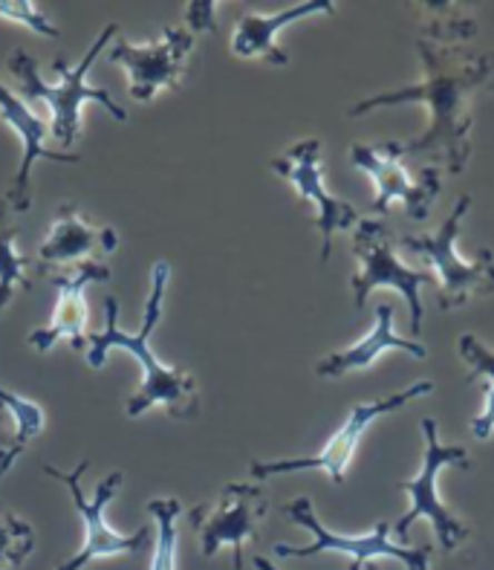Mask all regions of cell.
Here are the masks:
<instances>
[{"mask_svg":"<svg viewBox=\"0 0 494 570\" xmlns=\"http://www.w3.org/2000/svg\"><path fill=\"white\" fill-rule=\"evenodd\" d=\"M416 56L423 79L416 85L373 94L356 101L347 116L362 119L379 108L394 105H425L428 128L419 137L402 142V154L425 157V166L443 174H463L474 151V105L494 90V52H472L416 38Z\"/></svg>","mask_w":494,"mask_h":570,"instance_id":"6da1fadb","label":"cell"},{"mask_svg":"<svg viewBox=\"0 0 494 570\" xmlns=\"http://www.w3.org/2000/svg\"><path fill=\"white\" fill-rule=\"evenodd\" d=\"M168 275H171V267L165 261H157L151 269V289H148V304H145L142 331L125 333L119 327V302L108 298L105 302V331L87 333L85 351L90 368H101L108 362L110 351H128L142 368V383L125 405L128 417H139L154 405H162L165 412L177 420H197L202 412L197 380L188 371L159 362L151 351V333L157 331L159 318H162V296L165 287H168Z\"/></svg>","mask_w":494,"mask_h":570,"instance_id":"7a4b0ae2","label":"cell"},{"mask_svg":"<svg viewBox=\"0 0 494 570\" xmlns=\"http://www.w3.org/2000/svg\"><path fill=\"white\" fill-rule=\"evenodd\" d=\"M113 38H119V27L116 23H108L101 29L96 41L90 43V50L85 52L79 65H67L65 58H56L52 67L58 70L61 79L56 85H47L38 72L36 58L27 56L23 50H12L7 58V70L12 72V79L18 81V90H21V99L29 101H43L52 114V137L56 142L70 145L79 139L81 134V105L85 101H99L101 108L113 116L116 122H128V110L113 99V96L105 90V87H90L87 85V72L96 65V58L101 56L105 47L113 43Z\"/></svg>","mask_w":494,"mask_h":570,"instance_id":"3957f363","label":"cell"},{"mask_svg":"<svg viewBox=\"0 0 494 570\" xmlns=\"http://www.w3.org/2000/svg\"><path fill=\"white\" fill-rule=\"evenodd\" d=\"M472 209V197L463 195L454 203L452 215L437 232H423V235H405L399 246L405 253L416 255L423 267L434 273V282L439 287V307L445 313L460 311L468 298L494 296V255L492 249H481L474 261H463L457 253L460 226Z\"/></svg>","mask_w":494,"mask_h":570,"instance_id":"277c9868","label":"cell"},{"mask_svg":"<svg viewBox=\"0 0 494 570\" xmlns=\"http://www.w3.org/2000/svg\"><path fill=\"white\" fill-rule=\"evenodd\" d=\"M423 466L411 481H402L399 490L411 499V510L396 521V533L405 535L414 528L419 519H428L434 535H437L443 553H452L460 544L466 542L472 530H468L466 521H460L457 515L443 504L439 499V475H443L448 466H457V470H472V458H468L466 446H445L439 441V426L434 417L423 420Z\"/></svg>","mask_w":494,"mask_h":570,"instance_id":"5b68a950","label":"cell"},{"mask_svg":"<svg viewBox=\"0 0 494 570\" xmlns=\"http://www.w3.org/2000/svg\"><path fill=\"white\" fill-rule=\"evenodd\" d=\"M87 470H90V461H79V466L72 472L58 470L52 463L43 466V475L56 478V481H61V484L70 490V499L72 504H76L81 528H85V542H81V548L76 550L70 559L58 562L56 570H85L93 559L101 557H137V553H142V550L148 548V542H151L154 528H139L137 533H116L108 521H105V510H108L110 501L116 499L119 484H122V472H110V475L96 487L93 499H87L85 487H81V478L87 475Z\"/></svg>","mask_w":494,"mask_h":570,"instance_id":"8992f818","label":"cell"},{"mask_svg":"<svg viewBox=\"0 0 494 570\" xmlns=\"http://www.w3.org/2000/svg\"><path fill=\"white\" fill-rule=\"evenodd\" d=\"M431 391H434V383H431V380H416V383L408 385L405 391H396V394H387V397L367 400V403L353 405L347 420L342 423V429L329 438L327 446H324L318 455L284 458V461H251V478L266 481V478L289 475V472H324L333 484H344L347 466H350L358 441L365 438L367 429H370L379 417H385V414L399 412L402 405L414 403V400L419 397H428Z\"/></svg>","mask_w":494,"mask_h":570,"instance_id":"52a82bcc","label":"cell"},{"mask_svg":"<svg viewBox=\"0 0 494 570\" xmlns=\"http://www.w3.org/2000/svg\"><path fill=\"white\" fill-rule=\"evenodd\" d=\"M293 524L309 530L313 533V544L307 548H293V544H275L273 553L280 559H307L322 557V553H342L350 559V570H362V564L373 562V559H396L405 564V570H431V548H399L391 542V524L387 521H376L370 533L365 535H344L333 533L324 528L322 519L316 515V507L309 499H295L284 507Z\"/></svg>","mask_w":494,"mask_h":570,"instance_id":"ba28073f","label":"cell"},{"mask_svg":"<svg viewBox=\"0 0 494 570\" xmlns=\"http://www.w3.org/2000/svg\"><path fill=\"white\" fill-rule=\"evenodd\" d=\"M353 255H356L358 261V273L353 275L350 282L356 311L365 307L367 296H370L373 289H396V293L408 302L411 333L419 336L425 318L419 289H423V284L431 282L428 269L405 267V264L396 258L391 229L385 226V220H376V217H362V220H358L356 232H353Z\"/></svg>","mask_w":494,"mask_h":570,"instance_id":"9c48e42d","label":"cell"},{"mask_svg":"<svg viewBox=\"0 0 494 570\" xmlns=\"http://www.w3.org/2000/svg\"><path fill=\"white\" fill-rule=\"evenodd\" d=\"M399 139H385V142H353L350 163L365 171L376 186L370 209L385 215L387 206L399 200L405 206V215L411 220H425L431 215V206L437 203L439 188H443V171L439 168L423 166L419 180H414L402 163Z\"/></svg>","mask_w":494,"mask_h":570,"instance_id":"30bf717a","label":"cell"},{"mask_svg":"<svg viewBox=\"0 0 494 570\" xmlns=\"http://www.w3.org/2000/svg\"><path fill=\"white\" fill-rule=\"evenodd\" d=\"M269 513V499L258 484H226L217 504H197L188 513V524L200 539L202 557L211 559L231 544L235 570H244V544L255 539L258 524Z\"/></svg>","mask_w":494,"mask_h":570,"instance_id":"8fae6325","label":"cell"},{"mask_svg":"<svg viewBox=\"0 0 494 570\" xmlns=\"http://www.w3.org/2000/svg\"><path fill=\"white\" fill-rule=\"evenodd\" d=\"M278 177L289 183V186L298 191V197L307 203H313L316 209V226L318 235H322V264H327L329 255H333V238L336 232L356 229L358 226V212L353 209L350 203L338 200L324 188V163H322V142L318 139H302V142L289 145L287 151L278 154V157L269 163Z\"/></svg>","mask_w":494,"mask_h":570,"instance_id":"7c38bea8","label":"cell"},{"mask_svg":"<svg viewBox=\"0 0 494 570\" xmlns=\"http://www.w3.org/2000/svg\"><path fill=\"white\" fill-rule=\"evenodd\" d=\"M119 246L113 226H101L85 215L76 203H61L50 235L41 240L36 255L38 273L65 275L85 267H101Z\"/></svg>","mask_w":494,"mask_h":570,"instance_id":"4fadbf2b","label":"cell"},{"mask_svg":"<svg viewBox=\"0 0 494 570\" xmlns=\"http://www.w3.org/2000/svg\"><path fill=\"white\" fill-rule=\"evenodd\" d=\"M191 52L194 36L186 27H168L151 43H128L122 38L110 43V61L128 72L130 96L137 101H151L162 87H177Z\"/></svg>","mask_w":494,"mask_h":570,"instance_id":"5bb4252c","label":"cell"},{"mask_svg":"<svg viewBox=\"0 0 494 570\" xmlns=\"http://www.w3.org/2000/svg\"><path fill=\"white\" fill-rule=\"evenodd\" d=\"M0 119L9 125V128L21 137L23 145V159L18 171L12 177V186L7 191V206L14 215H27L29 206H32V166L36 159H50V163H79V154H65L47 148V134H52V128L47 125V119L36 116L32 110L23 105L21 96H14L7 85H0Z\"/></svg>","mask_w":494,"mask_h":570,"instance_id":"9a60e30c","label":"cell"},{"mask_svg":"<svg viewBox=\"0 0 494 570\" xmlns=\"http://www.w3.org/2000/svg\"><path fill=\"white\" fill-rule=\"evenodd\" d=\"M50 282L58 287V302L52 318L47 322V327H38L27 336V342L36 347L38 354H47L52 351V345L61 340H70V345L76 351H85L87 347V298L85 289L87 284L110 282V267L101 264V267H85L79 273H65V275H50Z\"/></svg>","mask_w":494,"mask_h":570,"instance_id":"2e32d148","label":"cell"},{"mask_svg":"<svg viewBox=\"0 0 494 570\" xmlns=\"http://www.w3.org/2000/svg\"><path fill=\"white\" fill-rule=\"evenodd\" d=\"M387 351H405L414 360H428V347L423 342H411L396 336L394 331V304H379L376 307V318L365 340L353 342L347 347H338L333 354L316 362V376L322 380H338V376L350 374V371H367L382 360Z\"/></svg>","mask_w":494,"mask_h":570,"instance_id":"e0dca14e","label":"cell"},{"mask_svg":"<svg viewBox=\"0 0 494 570\" xmlns=\"http://www.w3.org/2000/svg\"><path fill=\"white\" fill-rule=\"evenodd\" d=\"M336 7L329 0H313V3H298V7H287L280 12H246L237 21L235 32H231V52L237 58H264L275 67H287L289 56L280 50L278 32L287 29L289 23L304 21L309 14H333Z\"/></svg>","mask_w":494,"mask_h":570,"instance_id":"ac0fdd59","label":"cell"},{"mask_svg":"<svg viewBox=\"0 0 494 570\" xmlns=\"http://www.w3.org/2000/svg\"><path fill=\"white\" fill-rule=\"evenodd\" d=\"M43 429V409L21 394L0 389V470L12 466L32 438Z\"/></svg>","mask_w":494,"mask_h":570,"instance_id":"d6986e66","label":"cell"},{"mask_svg":"<svg viewBox=\"0 0 494 570\" xmlns=\"http://www.w3.org/2000/svg\"><path fill=\"white\" fill-rule=\"evenodd\" d=\"M14 238H18L14 212L0 197V313L7 311L21 289L32 287V267L36 264L14 249Z\"/></svg>","mask_w":494,"mask_h":570,"instance_id":"ffe728a7","label":"cell"},{"mask_svg":"<svg viewBox=\"0 0 494 570\" xmlns=\"http://www.w3.org/2000/svg\"><path fill=\"white\" fill-rule=\"evenodd\" d=\"M411 14L423 29L419 38L425 41L454 47L457 41H468L477 36V18L472 14V9L460 7V3H414Z\"/></svg>","mask_w":494,"mask_h":570,"instance_id":"44dd1931","label":"cell"},{"mask_svg":"<svg viewBox=\"0 0 494 570\" xmlns=\"http://www.w3.org/2000/svg\"><path fill=\"white\" fill-rule=\"evenodd\" d=\"M457 351L463 362L468 365L466 383L474 380H486V400H483L481 414L472 420V434L474 441H488L494 434V351L483 345L481 336L474 333H463L457 340Z\"/></svg>","mask_w":494,"mask_h":570,"instance_id":"7402d4cb","label":"cell"},{"mask_svg":"<svg viewBox=\"0 0 494 570\" xmlns=\"http://www.w3.org/2000/svg\"><path fill=\"white\" fill-rule=\"evenodd\" d=\"M148 513L154 515V559L151 570H177V521L182 515V504L177 499H151Z\"/></svg>","mask_w":494,"mask_h":570,"instance_id":"603a6c76","label":"cell"},{"mask_svg":"<svg viewBox=\"0 0 494 570\" xmlns=\"http://www.w3.org/2000/svg\"><path fill=\"white\" fill-rule=\"evenodd\" d=\"M36 548L32 524L9 510H0V570H21Z\"/></svg>","mask_w":494,"mask_h":570,"instance_id":"cb8c5ba5","label":"cell"},{"mask_svg":"<svg viewBox=\"0 0 494 570\" xmlns=\"http://www.w3.org/2000/svg\"><path fill=\"white\" fill-rule=\"evenodd\" d=\"M0 18H3V21L23 23V27H29L32 32H38V36H47V38L61 36L56 23H52L41 9L27 3V0H18V3H0Z\"/></svg>","mask_w":494,"mask_h":570,"instance_id":"d4e9b609","label":"cell"},{"mask_svg":"<svg viewBox=\"0 0 494 570\" xmlns=\"http://www.w3.org/2000/svg\"><path fill=\"white\" fill-rule=\"evenodd\" d=\"M215 3H208V0H197L191 7L186 9V21H188V32H217L215 23Z\"/></svg>","mask_w":494,"mask_h":570,"instance_id":"484cf974","label":"cell"},{"mask_svg":"<svg viewBox=\"0 0 494 570\" xmlns=\"http://www.w3.org/2000/svg\"><path fill=\"white\" fill-rule=\"evenodd\" d=\"M255 570H278V568H275V564L269 562V559H264V557H255Z\"/></svg>","mask_w":494,"mask_h":570,"instance_id":"4316f807","label":"cell"},{"mask_svg":"<svg viewBox=\"0 0 494 570\" xmlns=\"http://www.w3.org/2000/svg\"><path fill=\"white\" fill-rule=\"evenodd\" d=\"M365 570H379V564H376V562H367Z\"/></svg>","mask_w":494,"mask_h":570,"instance_id":"83f0119b","label":"cell"},{"mask_svg":"<svg viewBox=\"0 0 494 570\" xmlns=\"http://www.w3.org/2000/svg\"><path fill=\"white\" fill-rule=\"evenodd\" d=\"M9 470H12V466H3V470H0V481H3V475H7Z\"/></svg>","mask_w":494,"mask_h":570,"instance_id":"f1b7e54d","label":"cell"}]
</instances>
